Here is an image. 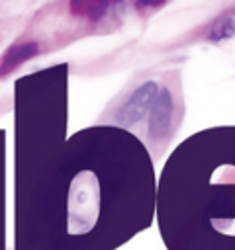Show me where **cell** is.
<instances>
[{
  "label": "cell",
  "instance_id": "1",
  "mask_svg": "<svg viewBox=\"0 0 235 250\" xmlns=\"http://www.w3.org/2000/svg\"><path fill=\"white\" fill-rule=\"evenodd\" d=\"M157 92H159V84L157 82H145L141 84L129 98L127 102L121 105V109L118 111V121L123 123V125H133L137 123L153 105L155 98H157Z\"/></svg>",
  "mask_w": 235,
  "mask_h": 250
},
{
  "label": "cell",
  "instance_id": "2",
  "mask_svg": "<svg viewBox=\"0 0 235 250\" xmlns=\"http://www.w3.org/2000/svg\"><path fill=\"white\" fill-rule=\"evenodd\" d=\"M172 113H174V100L168 88H161L157 92V98L149 109V135L151 139L159 141L164 139L168 129H170V121H172Z\"/></svg>",
  "mask_w": 235,
  "mask_h": 250
},
{
  "label": "cell",
  "instance_id": "3",
  "mask_svg": "<svg viewBox=\"0 0 235 250\" xmlns=\"http://www.w3.org/2000/svg\"><path fill=\"white\" fill-rule=\"evenodd\" d=\"M37 53H39V43L37 41H24V43L12 45L2 55V59H0V76H6L16 66H20L22 62H25L27 59L35 57Z\"/></svg>",
  "mask_w": 235,
  "mask_h": 250
},
{
  "label": "cell",
  "instance_id": "4",
  "mask_svg": "<svg viewBox=\"0 0 235 250\" xmlns=\"http://www.w3.org/2000/svg\"><path fill=\"white\" fill-rule=\"evenodd\" d=\"M112 6V0H70V14L76 18H84L88 21H100Z\"/></svg>",
  "mask_w": 235,
  "mask_h": 250
},
{
  "label": "cell",
  "instance_id": "5",
  "mask_svg": "<svg viewBox=\"0 0 235 250\" xmlns=\"http://www.w3.org/2000/svg\"><path fill=\"white\" fill-rule=\"evenodd\" d=\"M235 35V18L233 14L225 12L221 14L206 31V39L212 41V43H221V41H227Z\"/></svg>",
  "mask_w": 235,
  "mask_h": 250
},
{
  "label": "cell",
  "instance_id": "6",
  "mask_svg": "<svg viewBox=\"0 0 235 250\" xmlns=\"http://www.w3.org/2000/svg\"><path fill=\"white\" fill-rule=\"evenodd\" d=\"M166 0H137V6L139 8H159L163 6Z\"/></svg>",
  "mask_w": 235,
  "mask_h": 250
}]
</instances>
